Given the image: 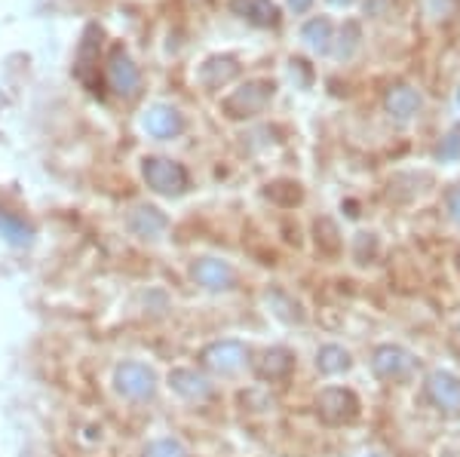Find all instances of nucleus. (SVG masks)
<instances>
[{"instance_id":"obj_1","label":"nucleus","mask_w":460,"mask_h":457,"mask_svg":"<svg viewBox=\"0 0 460 457\" xmlns=\"http://www.w3.org/2000/svg\"><path fill=\"white\" fill-rule=\"evenodd\" d=\"M142 175L147 181V188L154 194H163V197H178L188 190V169L175 160H166V157H147L145 166H142Z\"/></svg>"},{"instance_id":"obj_14","label":"nucleus","mask_w":460,"mask_h":457,"mask_svg":"<svg viewBox=\"0 0 460 457\" xmlns=\"http://www.w3.org/2000/svg\"><path fill=\"white\" fill-rule=\"evenodd\" d=\"M169 387H172L178 396H184V400H190V402H197V400H209V396H212L209 381H206L203 374L190 372V368H175V372L169 374Z\"/></svg>"},{"instance_id":"obj_22","label":"nucleus","mask_w":460,"mask_h":457,"mask_svg":"<svg viewBox=\"0 0 460 457\" xmlns=\"http://www.w3.org/2000/svg\"><path fill=\"white\" fill-rule=\"evenodd\" d=\"M448 212H451V218H455L457 224H460V188H455L448 194Z\"/></svg>"},{"instance_id":"obj_17","label":"nucleus","mask_w":460,"mask_h":457,"mask_svg":"<svg viewBox=\"0 0 460 457\" xmlns=\"http://www.w3.org/2000/svg\"><path fill=\"white\" fill-rule=\"evenodd\" d=\"M316 368L323 374H341V372H347V368H350V353H347L344 347H335V344H329V347L319 350Z\"/></svg>"},{"instance_id":"obj_7","label":"nucleus","mask_w":460,"mask_h":457,"mask_svg":"<svg viewBox=\"0 0 460 457\" xmlns=\"http://www.w3.org/2000/svg\"><path fill=\"white\" fill-rule=\"evenodd\" d=\"M99 40H102V28L89 25L84 31V40H80L77 62H74V77H77L89 92H99L93 83V74H89V71H95V65H99Z\"/></svg>"},{"instance_id":"obj_16","label":"nucleus","mask_w":460,"mask_h":457,"mask_svg":"<svg viewBox=\"0 0 460 457\" xmlns=\"http://www.w3.org/2000/svg\"><path fill=\"white\" fill-rule=\"evenodd\" d=\"M420 108V95L414 90H408V86H396V90H390L387 95V110L393 117H399V120H408V117H414Z\"/></svg>"},{"instance_id":"obj_5","label":"nucleus","mask_w":460,"mask_h":457,"mask_svg":"<svg viewBox=\"0 0 460 457\" xmlns=\"http://www.w3.org/2000/svg\"><path fill=\"white\" fill-rule=\"evenodd\" d=\"M246 347L240 341H215L203 350V365L215 374H236L246 365Z\"/></svg>"},{"instance_id":"obj_4","label":"nucleus","mask_w":460,"mask_h":457,"mask_svg":"<svg viewBox=\"0 0 460 457\" xmlns=\"http://www.w3.org/2000/svg\"><path fill=\"white\" fill-rule=\"evenodd\" d=\"M108 83L123 99H132V95H138V90H142V74H138L136 62H132L123 47H114L108 56Z\"/></svg>"},{"instance_id":"obj_21","label":"nucleus","mask_w":460,"mask_h":457,"mask_svg":"<svg viewBox=\"0 0 460 457\" xmlns=\"http://www.w3.org/2000/svg\"><path fill=\"white\" fill-rule=\"evenodd\" d=\"M457 151H460V129H455L448 136V142L442 147V157H457Z\"/></svg>"},{"instance_id":"obj_6","label":"nucleus","mask_w":460,"mask_h":457,"mask_svg":"<svg viewBox=\"0 0 460 457\" xmlns=\"http://www.w3.org/2000/svg\"><path fill=\"white\" fill-rule=\"evenodd\" d=\"M356 409H359V402H356V396L350 390H341V387H329L319 393L316 400V411L319 417H323L325 424H344L356 417Z\"/></svg>"},{"instance_id":"obj_12","label":"nucleus","mask_w":460,"mask_h":457,"mask_svg":"<svg viewBox=\"0 0 460 457\" xmlns=\"http://www.w3.org/2000/svg\"><path fill=\"white\" fill-rule=\"evenodd\" d=\"M166 227H169V221L157 206H136V209L129 212V231L136 233L138 240H157L163 237Z\"/></svg>"},{"instance_id":"obj_18","label":"nucleus","mask_w":460,"mask_h":457,"mask_svg":"<svg viewBox=\"0 0 460 457\" xmlns=\"http://www.w3.org/2000/svg\"><path fill=\"white\" fill-rule=\"evenodd\" d=\"M0 237L13 242V246H28L31 242V227L22 218L10 215V212H0Z\"/></svg>"},{"instance_id":"obj_15","label":"nucleus","mask_w":460,"mask_h":457,"mask_svg":"<svg viewBox=\"0 0 460 457\" xmlns=\"http://www.w3.org/2000/svg\"><path fill=\"white\" fill-rule=\"evenodd\" d=\"M295 368V356L288 350L283 347H273V350H267L261 359H258V365H255V372L261 374L264 381H283L288 378V372Z\"/></svg>"},{"instance_id":"obj_23","label":"nucleus","mask_w":460,"mask_h":457,"mask_svg":"<svg viewBox=\"0 0 460 457\" xmlns=\"http://www.w3.org/2000/svg\"><path fill=\"white\" fill-rule=\"evenodd\" d=\"M310 4H314V0H288V6H292L295 13H304V10H307Z\"/></svg>"},{"instance_id":"obj_10","label":"nucleus","mask_w":460,"mask_h":457,"mask_svg":"<svg viewBox=\"0 0 460 457\" xmlns=\"http://www.w3.org/2000/svg\"><path fill=\"white\" fill-rule=\"evenodd\" d=\"M142 127H145L147 136H154V138H175L178 132L184 129V120H181V114H178L175 108L154 105V108L145 110Z\"/></svg>"},{"instance_id":"obj_11","label":"nucleus","mask_w":460,"mask_h":457,"mask_svg":"<svg viewBox=\"0 0 460 457\" xmlns=\"http://www.w3.org/2000/svg\"><path fill=\"white\" fill-rule=\"evenodd\" d=\"M427 396L439 405L442 411L457 415L460 411V381L448 372H433L427 378Z\"/></svg>"},{"instance_id":"obj_26","label":"nucleus","mask_w":460,"mask_h":457,"mask_svg":"<svg viewBox=\"0 0 460 457\" xmlns=\"http://www.w3.org/2000/svg\"><path fill=\"white\" fill-rule=\"evenodd\" d=\"M457 101H460V99H457Z\"/></svg>"},{"instance_id":"obj_24","label":"nucleus","mask_w":460,"mask_h":457,"mask_svg":"<svg viewBox=\"0 0 460 457\" xmlns=\"http://www.w3.org/2000/svg\"><path fill=\"white\" fill-rule=\"evenodd\" d=\"M329 4H335V6H344V4H350V0H329Z\"/></svg>"},{"instance_id":"obj_9","label":"nucleus","mask_w":460,"mask_h":457,"mask_svg":"<svg viewBox=\"0 0 460 457\" xmlns=\"http://www.w3.org/2000/svg\"><path fill=\"white\" fill-rule=\"evenodd\" d=\"M372 368L381 381H402L408 372L414 368V359L399 347H377Z\"/></svg>"},{"instance_id":"obj_2","label":"nucleus","mask_w":460,"mask_h":457,"mask_svg":"<svg viewBox=\"0 0 460 457\" xmlns=\"http://www.w3.org/2000/svg\"><path fill=\"white\" fill-rule=\"evenodd\" d=\"M114 387L126 400L147 402L157 393V374L145 363H123V365H117V372H114Z\"/></svg>"},{"instance_id":"obj_19","label":"nucleus","mask_w":460,"mask_h":457,"mask_svg":"<svg viewBox=\"0 0 460 457\" xmlns=\"http://www.w3.org/2000/svg\"><path fill=\"white\" fill-rule=\"evenodd\" d=\"M304 40H307L310 49H319V53H325L329 49V40H332V25L325 19H314L304 25Z\"/></svg>"},{"instance_id":"obj_3","label":"nucleus","mask_w":460,"mask_h":457,"mask_svg":"<svg viewBox=\"0 0 460 457\" xmlns=\"http://www.w3.org/2000/svg\"><path fill=\"white\" fill-rule=\"evenodd\" d=\"M273 99V83L267 80H252L243 90H236L230 99H225V114L240 120V117H255L267 108V101Z\"/></svg>"},{"instance_id":"obj_13","label":"nucleus","mask_w":460,"mask_h":457,"mask_svg":"<svg viewBox=\"0 0 460 457\" xmlns=\"http://www.w3.org/2000/svg\"><path fill=\"white\" fill-rule=\"evenodd\" d=\"M230 10L255 28H273L279 22V10L273 0H230Z\"/></svg>"},{"instance_id":"obj_25","label":"nucleus","mask_w":460,"mask_h":457,"mask_svg":"<svg viewBox=\"0 0 460 457\" xmlns=\"http://www.w3.org/2000/svg\"><path fill=\"white\" fill-rule=\"evenodd\" d=\"M457 264H460V255H457Z\"/></svg>"},{"instance_id":"obj_20","label":"nucleus","mask_w":460,"mask_h":457,"mask_svg":"<svg viewBox=\"0 0 460 457\" xmlns=\"http://www.w3.org/2000/svg\"><path fill=\"white\" fill-rule=\"evenodd\" d=\"M142 457H190V454L178 439H154L151 445L145 448Z\"/></svg>"},{"instance_id":"obj_8","label":"nucleus","mask_w":460,"mask_h":457,"mask_svg":"<svg viewBox=\"0 0 460 457\" xmlns=\"http://www.w3.org/2000/svg\"><path fill=\"white\" fill-rule=\"evenodd\" d=\"M190 274H194L197 283L209 292H227V289H234V283H236L234 268H230L227 261H221V258H199Z\"/></svg>"}]
</instances>
